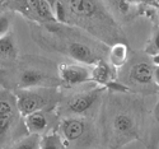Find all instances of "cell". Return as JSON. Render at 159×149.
<instances>
[{"label": "cell", "mask_w": 159, "mask_h": 149, "mask_svg": "<svg viewBox=\"0 0 159 149\" xmlns=\"http://www.w3.org/2000/svg\"><path fill=\"white\" fill-rule=\"evenodd\" d=\"M148 117L144 96L107 91L99 110L101 140L108 149H121L143 140Z\"/></svg>", "instance_id": "1"}, {"label": "cell", "mask_w": 159, "mask_h": 149, "mask_svg": "<svg viewBox=\"0 0 159 149\" xmlns=\"http://www.w3.org/2000/svg\"><path fill=\"white\" fill-rule=\"evenodd\" d=\"M32 38L43 50L59 52L85 65H94L107 59L110 46L101 42L78 27L65 23L31 24Z\"/></svg>", "instance_id": "2"}, {"label": "cell", "mask_w": 159, "mask_h": 149, "mask_svg": "<svg viewBox=\"0 0 159 149\" xmlns=\"http://www.w3.org/2000/svg\"><path fill=\"white\" fill-rule=\"evenodd\" d=\"M60 3L65 24L78 27L107 46L126 42L122 28L102 0H60Z\"/></svg>", "instance_id": "3"}, {"label": "cell", "mask_w": 159, "mask_h": 149, "mask_svg": "<svg viewBox=\"0 0 159 149\" xmlns=\"http://www.w3.org/2000/svg\"><path fill=\"white\" fill-rule=\"evenodd\" d=\"M0 86L9 91L62 86L57 65L43 56L25 55L0 68Z\"/></svg>", "instance_id": "4"}, {"label": "cell", "mask_w": 159, "mask_h": 149, "mask_svg": "<svg viewBox=\"0 0 159 149\" xmlns=\"http://www.w3.org/2000/svg\"><path fill=\"white\" fill-rule=\"evenodd\" d=\"M155 66L152 58L143 52H134L129 56L125 65L117 72V79L125 84L131 93L148 96L159 93V87L154 78Z\"/></svg>", "instance_id": "5"}, {"label": "cell", "mask_w": 159, "mask_h": 149, "mask_svg": "<svg viewBox=\"0 0 159 149\" xmlns=\"http://www.w3.org/2000/svg\"><path fill=\"white\" fill-rule=\"evenodd\" d=\"M56 131L68 149H98L102 143L99 128L92 117H61Z\"/></svg>", "instance_id": "6"}, {"label": "cell", "mask_w": 159, "mask_h": 149, "mask_svg": "<svg viewBox=\"0 0 159 149\" xmlns=\"http://www.w3.org/2000/svg\"><path fill=\"white\" fill-rule=\"evenodd\" d=\"M28 133L24 117L19 112L13 91H0V149H5Z\"/></svg>", "instance_id": "7"}, {"label": "cell", "mask_w": 159, "mask_h": 149, "mask_svg": "<svg viewBox=\"0 0 159 149\" xmlns=\"http://www.w3.org/2000/svg\"><path fill=\"white\" fill-rule=\"evenodd\" d=\"M106 92L107 89L104 87L96 84L89 89H83L70 96H64L56 108V112L60 119L66 116H83L93 119L101 110Z\"/></svg>", "instance_id": "8"}, {"label": "cell", "mask_w": 159, "mask_h": 149, "mask_svg": "<svg viewBox=\"0 0 159 149\" xmlns=\"http://www.w3.org/2000/svg\"><path fill=\"white\" fill-rule=\"evenodd\" d=\"M23 117L39 110H56L64 94L57 87H36L13 91Z\"/></svg>", "instance_id": "9"}, {"label": "cell", "mask_w": 159, "mask_h": 149, "mask_svg": "<svg viewBox=\"0 0 159 149\" xmlns=\"http://www.w3.org/2000/svg\"><path fill=\"white\" fill-rule=\"evenodd\" d=\"M3 7L37 24L56 23L57 19L45 0H3Z\"/></svg>", "instance_id": "10"}, {"label": "cell", "mask_w": 159, "mask_h": 149, "mask_svg": "<svg viewBox=\"0 0 159 149\" xmlns=\"http://www.w3.org/2000/svg\"><path fill=\"white\" fill-rule=\"evenodd\" d=\"M60 123V116L56 110H39L24 117V125L30 134H37L39 137L51 131H56Z\"/></svg>", "instance_id": "11"}, {"label": "cell", "mask_w": 159, "mask_h": 149, "mask_svg": "<svg viewBox=\"0 0 159 149\" xmlns=\"http://www.w3.org/2000/svg\"><path fill=\"white\" fill-rule=\"evenodd\" d=\"M59 77L61 79V87L73 88L90 82V69L82 64H60L57 65Z\"/></svg>", "instance_id": "12"}, {"label": "cell", "mask_w": 159, "mask_h": 149, "mask_svg": "<svg viewBox=\"0 0 159 149\" xmlns=\"http://www.w3.org/2000/svg\"><path fill=\"white\" fill-rule=\"evenodd\" d=\"M141 143L145 145L147 149L159 148V93L153 111L148 114Z\"/></svg>", "instance_id": "13"}, {"label": "cell", "mask_w": 159, "mask_h": 149, "mask_svg": "<svg viewBox=\"0 0 159 149\" xmlns=\"http://www.w3.org/2000/svg\"><path fill=\"white\" fill-rule=\"evenodd\" d=\"M115 80H117V69L113 65H111V63L107 59L99 60L94 65H92L90 82L107 89L110 84Z\"/></svg>", "instance_id": "14"}, {"label": "cell", "mask_w": 159, "mask_h": 149, "mask_svg": "<svg viewBox=\"0 0 159 149\" xmlns=\"http://www.w3.org/2000/svg\"><path fill=\"white\" fill-rule=\"evenodd\" d=\"M19 58L17 45L10 33L0 37V64L9 65Z\"/></svg>", "instance_id": "15"}, {"label": "cell", "mask_w": 159, "mask_h": 149, "mask_svg": "<svg viewBox=\"0 0 159 149\" xmlns=\"http://www.w3.org/2000/svg\"><path fill=\"white\" fill-rule=\"evenodd\" d=\"M129 56L130 55H129L127 44L126 42H116V44L110 46L107 60L111 63V65H113L116 68V69H120L122 65H125Z\"/></svg>", "instance_id": "16"}, {"label": "cell", "mask_w": 159, "mask_h": 149, "mask_svg": "<svg viewBox=\"0 0 159 149\" xmlns=\"http://www.w3.org/2000/svg\"><path fill=\"white\" fill-rule=\"evenodd\" d=\"M39 149H68L57 131H51L41 137Z\"/></svg>", "instance_id": "17"}, {"label": "cell", "mask_w": 159, "mask_h": 149, "mask_svg": "<svg viewBox=\"0 0 159 149\" xmlns=\"http://www.w3.org/2000/svg\"><path fill=\"white\" fill-rule=\"evenodd\" d=\"M41 137L37 134H27L5 149H39Z\"/></svg>", "instance_id": "18"}, {"label": "cell", "mask_w": 159, "mask_h": 149, "mask_svg": "<svg viewBox=\"0 0 159 149\" xmlns=\"http://www.w3.org/2000/svg\"><path fill=\"white\" fill-rule=\"evenodd\" d=\"M143 51L149 56H153V55H155V54H159V27H157V28L153 30L149 41H148L147 45H145Z\"/></svg>", "instance_id": "19"}, {"label": "cell", "mask_w": 159, "mask_h": 149, "mask_svg": "<svg viewBox=\"0 0 159 149\" xmlns=\"http://www.w3.org/2000/svg\"><path fill=\"white\" fill-rule=\"evenodd\" d=\"M10 24H11V18L8 13L0 12V37H3L8 35L10 30Z\"/></svg>", "instance_id": "20"}, {"label": "cell", "mask_w": 159, "mask_h": 149, "mask_svg": "<svg viewBox=\"0 0 159 149\" xmlns=\"http://www.w3.org/2000/svg\"><path fill=\"white\" fill-rule=\"evenodd\" d=\"M45 2H46V3H47V5L51 8L52 13L55 14L56 8H57V5H59V3H60V0H45Z\"/></svg>", "instance_id": "21"}, {"label": "cell", "mask_w": 159, "mask_h": 149, "mask_svg": "<svg viewBox=\"0 0 159 149\" xmlns=\"http://www.w3.org/2000/svg\"><path fill=\"white\" fill-rule=\"evenodd\" d=\"M150 58H152V63L154 64V66H159V54H155V55Z\"/></svg>", "instance_id": "22"}, {"label": "cell", "mask_w": 159, "mask_h": 149, "mask_svg": "<svg viewBox=\"0 0 159 149\" xmlns=\"http://www.w3.org/2000/svg\"><path fill=\"white\" fill-rule=\"evenodd\" d=\"M154 78H155V83L159 87V66H155V70H154Z\"/></svg>", "instance_id": "23"}, {"label": "cell", "mask_w": 159, "mask_h": 149, "mask_svg": "<svg viewBox=\"0 0 159 149\" xmlns=\"http://www.w3.org/2000/svg\"><path fill=\"white\" fill-rule=\"evenodd\" d=\"M0 7H3V0H0Z\"/></svg>", "instance_id": "24"}, {"label": "cell", "mask_w": 159, "mask_h": 149, "mask_svg": "<svg viewBox=\"0 0 159 149\" xmlns=\"http://www.w3.org/2000/svg\"><path fill=\"white\" fill-rule=\"evenodd\" d=\"M158 149H159V148H158Z\"/></svg>", "instance_id": "25"}]
</instances>
